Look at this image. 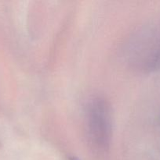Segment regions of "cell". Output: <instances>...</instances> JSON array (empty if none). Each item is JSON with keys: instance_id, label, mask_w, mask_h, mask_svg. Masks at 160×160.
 <instances>
[{"instance_id": "obj_2", "label": "cell", "mask_w": 160, "mask_h": 160, "mask_svg": "<svg viewBox=\"0 0 160 160\" xmlns=\"http://www.w3.org/2000/svg\"><path fill=\"white\" fill-rule=\"evenodd\" d=\"M72 160H75V159H72Z\"/></svg>"}, {"instance_id": "obj_1", "label": "cell", "mask_w": 160, "mask_h": 160, "mask_svg": "<svg viewBox=\"0 0 160 160\" xmlns=\"http://www.w3.org/2000/svg\"><path fill=\"white\" fill-rule=\"evenodd\" d=\"M89 114V128L90 133L97 139L99 145H104L108 139L109 120L107 109L101 103L92 106Z\"/></svg>"}]
</instances>
